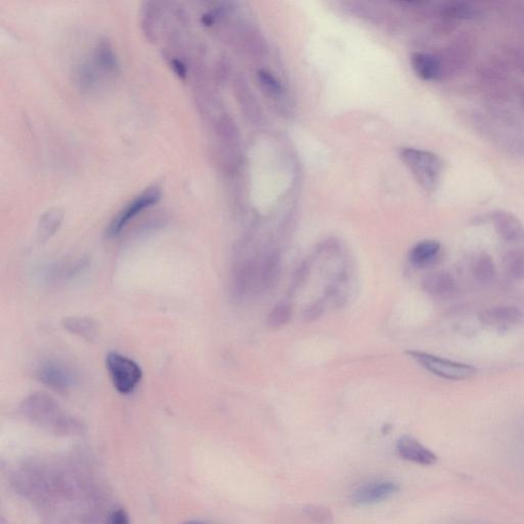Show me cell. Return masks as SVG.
Wrapping results in <instances>:
<instances>
[{
  "label": "cell",
  "mask_w": 524,
  "mask_h": 524,
  "mask_svg": "<svg viewBox=\"0 0 524 524\" xmlns=\"http://www.w3.org/2000/svg\"><path fill=\"white\" fill-rule=\"evenodd\" d=\"M407 354L421 367L442 379L461 381V380L470 379L477 373V369L469 364L440 358L435 354L417 351V350H410Z\"/></svg>",
  "instance_id": "obj_2"
},
{
  "label": "cell",
  "mask_w": 524,
  "mask_h": 524,
  "mask_svg": "<svg viewBox=\"0 0 524 524\" xmlns=\"http://www.w3.org/2000/svg\"><path fill=\"white\" fill-rule=\"evenodd\" d=\"M400 157L409 167L417 182L427 191L437 189L442 175V160L426 151L405 148L400 151Z\"/></svg>",
  "instance_id": "obj_1"
},
{
  "label": "cell",
  "mask_w": 524,
  "mask_h": 524,
  "mask_svg": "<svg viewBox=\"0 0 524 524\" xmlns=\"http://www.w3.org/2000/svg\"><path fill=\"white\" fill-rule=\"evenodd\" d=\"M412 66L415 73L423 80H437L442 75V65L437 58L429 53H417L413 55Z\"/></svg>",
  "instance_id": "obj_13"
},
{
  "label": "cell",
  "mask_w": 524,
  "mask_h": 524,
  "mask_svg": "<svg viewBox=\"0 0 524 524\" xmlns=\"http://www.w3.org/2000/svg\"><path fill=\"white\" fill-rule=\"evenodd\" d=\"M23 410L36 421L48 424H66L68 419L62 415L58 403L44 393L29 396L23 405Z\"/></svg>",
  "instance_id": "obj_6"
},
{
  "label": "cell",
  "mask_w": 524,
  "mask_h": 524,
  "mask_svg": "<svg viewBox=\"0 0 524 524\" xmlns=\"http://www.w3.org/2000/svg\"><path fill=\"white\" fill-rule=\"evenodd\" d=\"M280 256L279 252L273 251L266 254L258 263L259 284L261 288L271 289L279 279Z\"/></svg>",
  "instance_id": "obj_12"
},
{
  "label": "cell",
  "mask_w": 524,
  "mask_h": 524,
  "mask_svg": "<svg viewBox=\"0 0 524 524\" xmlns=\"http://www.w3.org/2000/svg\"><path fill=\"white\" fill-rule=\"evenodd\" d=\"M259 79L263 83L264 87L270 89L271 92H277L278 94L282 89L280 83L270 73H268V72H259Z\"/></svg>",
  "instance_id": "obj_22"
},
{
  "label": "cell",
  "mask_w": 524,
  "mask_h": 524,
  "mask_svg": "<svg viewBox=\"0 0 524 524\" xmlns=\"http://www.w3.org/2000/svg\"><path fill=\"white\" fill-rule=\"evenodd\" d=\"M453 11L454 17L457 18H470L473 16L472 9L466 4H457L454 8L451 9Z\"/></svg>",
  "instance_id": "obj_23"
},
{
  "label": "cell",
  "mask_w": 524,
  "mask_h": 524,
  "mask_svg": "<svg viewBox=\"0 0 524 524\" xmlns=\"http://www.w3.org/2000/svg\"><path fill=\"white\" fill-rule=\"evenodd\" d=\"M37 375L44 385L60 393L69 391L75 383V378L70 371L55 361L43 364L39 367Z\"/></svg>",
  "instance_id": "obj_7"
},
{
  "label": "cell",
  "mask_w": 524,
  "mask_h": 524,
  "mask_svg": "<svg viewBox=\"0 0 524 524\" xmlns=\"http://www.w3.org/2000/svg\"><path fill=\"white\" fill-rule=\"evenodd\" d=\"M111 524H129V516L123 510H117L111 515Z\"/></svg>",
  "instance_id": "obj_24"
},
{
  "label": "cell",
  "mask_w": 524,
  "mask_h": 524,
  "mask_svg": "<svg viewBox=\"0 0 524 524\" xmlns=\"http://www.w3.org/2000/svg\"><path fill=\"white\" fill-rule=\"evenodd\" d=\"M233 286L234 291L239 296L248 295L257 288H261L258 263L247 261L236 266L234 273Z\"/></svg>",
  "instance_id": "obj_9"
},
{
  "label": "cell",
  "mask_w": 524,
  "mask_h": 524,
  "mask_svg": "<svg viewBox=\"0 0 524 524\" xmlns=\"http://www.w3.org/2000/svg\"><path fill=\"white\" fill-rule=\"evenodd\" d=\"M398 491L400 486L396 482L379 479L366 482L358 486L352 491L350 498L354 506H373L393 498Z\"/></svg>",
  "instance_id": "obj_4"
},
{
  "label": "cell",
  "mask_w": 524,
  "mask_h": 524,
  "mask_svg": "<svg viewBox=\"0 0 524 524\" xmlns=\"http://www.w3.org/2000/svg\"><path fill=\"white\" fill-rule=\"evenodd\" d=\"M422 287L429 295L435 298H447L453 295L457 289V282L451 273L447 271H435L429 273L422 280Z\"/></svg>",
  "instance_id": "obj_10"
},
{
  "label": "cell",
  "mask_w": 524,
  "mask_h": 524,
  "mask_svg": "<svg viewBox=\"0 0 524 524\" xmlns=\"http://www.w3.org/2000/svg\"><path fill=\"white\" fill-rule=\"evenodd\" d=\"M62 215L58 210L48 211L43 215L39 226V235L43 240H48L61 226Z\"/></svg>",
  "instance_id": "obj_19"
},
{
  "label": "cell",
  "mask_w": 524,
  "mask_h": 524,
  "mask_svg": "<svg viewBox=\"0 0 524 524\" xmlns=\"http://www.w3.org/2000/svg\"><path fill=\"white\" fill-rule=\"evenodd\" d=\"M473 275L479 282L491 283L496 277V264L493 257L481 254L473 264Z\"/></svg>",
  "instance_id": "obj_17"
},
{
  "label": "cell",
  "mask_w": 524,
  "mask_h": 524,
  "mask_svg": "<svg viewBox=\"0 0 524 524\" xmlns=\"http://www.w3.org/2000/svg\"><path fill=\"white\" fill-rule=\"evenodd\" d=\"M322 312V306L317 305H315L314 306H310L308 310H306V312L305 315V317L306 321H312V320L317 319V317H319L320 315H321Z\"/></svg>",
  "instance_id": "obj_25"
},
{
  "label": "cell",
  "mask_w": 524,
  "mask_h": 524,
  "mask_svg": "<svg viewBox=\"0 0 524 524\" xmlns=\"http://www.w3.org/2000/svg\"><path fill=\"white\" fill-rule=\"evenodd\" d=\"M493 226L498 235L507 243H520L524 241V226L513 215L498 212L493 215Z\"/></svg>",
  "instance_id": "obj_11"
},
{
  "label": "cell",
  "mask_w": 524,
  "mask_h": 524,
  "mask_svg": "<svg viewBox=\"0 0 524 524\" xmlns=\"http://www.w3.org/2000/svg\"><path fill=\"white\" fill-rule=\"evenodd\" d=\"M106 366L114 387L121 394L134 391L143 378L140 366L118 352H110L107 356Z\"/></svg>",
  "instance_id": "obj_3"
},
{
  "label": "cell",
  "mask_w": 524,
  "mask_h": 524,
  "mask_svg": "<svg viewBox=\"0 0 524 524\" xmlns=\"http://www.w3.org/2000/svg\"><path fill=\"white\" fill-rule=\"evenodd\" d=\"M185 524H209V523H187Z\"/></svg>",
  "instance_id": "obj_26"
},
{
  "label": "cell",
  "mask_w": 524,
  "mask_h": 524,
  "mask_svg": "<svg viewBox=\"0 0 524 524\" xmlns=\"http://www.w3.org/2000/svg\"><path fill=\"white\" fill-rule=\"evenodd\" d=\"M308 515L315 519V521L320 523H330L331 515L330 512L324 508L312 507L308 508L307 509Z\"/></svg>",
  "instance_id": "obj_21"
},
{
  "label": "cell",
  "mask_w": 524,
  "mask_h": 524,
  "mask_svg": "<svg viewBox=\"0 0 524 524\" xmlns=\"http://www.w3.org/2000/svg\"><path fill=\"white\" fill-rule=\"evenodd\" d=\"M440 244L437 241H422L415 245L410 252V261L416 268H424L435 263L440 252Z\"/></svg>",
  "instance_id": "obj_14"
},
{
  "label": "cell",
  "mask_w": 524,
  "mask_h": 524,
  "mask_svg": "<svg viewBox=\"0 0 524 524\" xmlns=\"http://www.w3.org/2000/svg\"><path fill=\"white\" fill-rule=\"evenodd\" d=\"M504 264L510 278L515 280H524V250L513 249L508 252Z\"/></svg>",
  "instance_id": "obj_18"
},
{
  "label": "cell",
  "mask_w": 524,
  "mask_h": 524,
  "mask_svg": "<svg viewBox=\"0 0 524 524\" xmlns=\"http://www.w3.org/2000/svg\"><path fill=\"white\" fill-rule=\"evenodd\" d=\"M292 317V308L288 303L280 302L273 306L268 317V324L271 328L278 329L289 323Z\"/></svg>",
  "instance_id": "obj_20"
},
{
  "label": "cell",
  "mask_w": 524,
  "mask_h": 524,
  "mask_svg": "<svg viewBox=\"0 0 524 524\" xmlns=\"http://www.w3.org/2000/svg\"><path fill=\"white\" fill-rule=\"evenodd\" d=\"M160 198L159 190L156 187L141 192L140 196L129 202L126 206L115 217L108 227V236H115L119 235L120 231L124 229L134 217H138L141 212L151 206L157 203Z\"/></svg>",
  "instance_id": "obj_5"
},
{
  "label": "cell",
  "mask_w": 524,
  "mask_h": 524,
  "mask_svg": "<svg viewBox=\"0 0 524 524\" xmlns=\"http://www.w3.org/2000/svg\"><path fill=\"white\" fill-rule=\"evenodd\" d=\"M62 326L69 332L80 336L87 340L94 339L97 334L94 324L83 317H67L62 321Z\"/></svg>",
  "instance_id": "obj_15"
},
{
  "label": "cell",
  "mask_w": 524,
  "mask_h": 524,
  "mask_svg": "<svg viewBox=\"0 0 524 524\" xmlns=\"http://www.w3.org/2000/svg\"><path fill=\"white\" fill-rule=\"evenodd\" d=\"M400 458L422 466H432L437 462V454L411 437H403L396 444Z\"/></svg>",
  "instance_id": "obj_8"
},
{
  "label": "cell",
  "mask_w": 524,
  "mask_h": 524,
  "mask_svg": "<svg viewBox=\"0 0 524 524\" xmlns=\"http://www.w3.org/2000/svg\"><path fill=\"white\" fill-rule=\"evenodd\" d=\"M523 315V312L517 306L500 305L489 312L488 317L497 324H512L518 323Z\"/></svg>",
  "instance_id": "obj_16"
}]
</instances>
